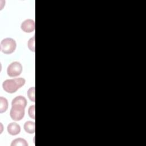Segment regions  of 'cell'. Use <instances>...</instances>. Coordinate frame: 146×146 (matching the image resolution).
Returning a JSON list of instances; mask_svg holds the SVG:
<instances>
[{
    "mask_svg": "<svg viewBox=\"0 0 146 146\" xmlns=\"http://www.w3.org/2000/svg\"><path fill=\"white\" fill-rule=\"evenodd\" d=\"M25 131L29 133H34L35 131V122L31 121H27L24 124Z\"/></svg>",
    "mask_w": 146,
    "mask_h": 146,
    "instance_id": "obj_7",
    "label": "cell"
},
{
    "mask_svg": "<svg viewBox=\"0 0 146 146\" xmlns=\"http://www.w3.org/2000/svg\"><path fill=\"white\" fill-rule=\"evenodd\" d=\"M11 146H28V143L23 138H17L12 141Z\"/></svg>",
    "mask_w": 146,
    "mask_h": 146,
    "instance_id": "obj_9",
    "label": "cell"
},
{
    "mask_svg": "<svg viewBox=\"0 0 146 146\" xmlns=\"http://www.w3.org/2000/svg\"><path fill=\"white\" fill-rule=\"evenodd\" d=\"M35 24L34 21L31 19H27L24 21L21 26V29L25 33H30L34 31Z\"/></svg>",
    "mask_w": 146,
    "mask_h": 146,
    "instance_id": "obj_5",
    "label": "cell"
},
{
    "mask_svg": "<svg viewBox=\"0 0 146 146\" xmlns=\"http://www.w3.org/2000/svg\"><path fill=\"white\" fill-rule=\"evenodd\" d=\"M35 35L31 38H30L28 42V47L30 50V51L33 52H35Z\"/></svg>",
    "mask_w": 146,
    "mask_h": 146,
    "instance_id": "obj_12",
    "label": "cell"
},
{
    "mask_svg": "<svg viewBox=\"0 0 146 146\" xmlns=\"http://www.w3.org/2000/svg\"><path fill=\"white\" fill-rule=\"evenodd\" d=\"M8 108L7 100L2 96L0 97V113H3L6 111Z\"/></svg>",
    "mask_w": 146,
    "mask_h": 146,
    "instance_id": "obj_10",
    "label": "cell"
},
{
    "mask_svg": "<svg viewBox=\"0 0 146 146\" xmlns=\"http://www.w3.org/2000/svg\"><path fill=\"white\" fill-rule=\"evenodd\" d=\"M35 106L32 105L29 107V110H28V113H29V116L34 120H35Z\"/></svg>",
    "mask_w": 146,
    "mask_h": 146,
    "instance_id": "obj_13",
    "label": "cell"
},
{
    "mask_svg": "<svg viewBox=\"0 0 146 146\" xmlns=\"http://www.w3.org/2000/svg\"><path fill=\"white\" fill-rule=\"evenodd\" d=\"M11 106V109L10 112L11 118L15 121H19L22 120L25 116V107L17 104H13Z\"/></svg>",
    "mask_w": 146,
    "mask_h": 146,
    "instance_id": "obj_3",
    "label": "cell"
},
{
    "mask_svg": "<svg viewBox=\"0 0 146 146\" xmlns=\"http://www.w3.org/2000/svg\"><path fill=\"white\" fill-rule=\"evenodd\" d=\"M1 51L6 54L13 53L17 47V43L14 39L11 38L3 39L1 42Z\"/></svg>",
    "mask_w": 146,
    "mask_h": 146,
    "instance_id": "obj_2",
    "label": "cell"
},
{
    "mask_svg": "<svg viewBox=\"0 0 146 146\" xmlns=\"http://www.w3.org/2000/svg\"><path fill=\"white\" fill-rule=\"evenodd\" d=\"M7 129L9 134L14 136L20 133L21 127L18 124L16 123H11L8 125Z\"/></svg>",
    "mask_w": 146,
    "mask_h": 146,
    "instance_id": "obj_6",
    "label": "cell"
},
{
    "mask_svg": "<svg viewBox=\"0 0 146 146\" xmlns=\"http://www.w3.org/2000/svg\"><path fill=\"white\" fill-rule=\"evenodd\" d=\"M35 88L34 87H30L28 91H27V96L29 98V99L33 102H35Z\"/></svg>",
    "mask_w": 146,
    "mask_h": 146,
    "instance_id": "obj_11",
    "label": "cell"
},
{
    "mask_svg": "<svg viewBox=\"0 0 146 146\" xmlns=\"http://www.w3.org/2000/svg\"><path fill=\"white\" fill-rule=\"evenodd\" d=\"M22 71V66L18 62H14L10 63L7 68V75L10 77H15L21 75Z\"/></svg>",
    "mask_w": 146,
    "mask_h": 146,
    "instance_id": "obj_4",
    "label": "cell"
},
{
    "mask_svg": "<svg viewBox=\"0 0 146 146\" xmlns=\"http://www.w3.org/2000/svg\"><path fill=\"white\" fill-rule=\"evenodd\" d=\"M13 104L21 105L26 107L27 105V100L23 96H21V95L18 96L13 99L11 102V105Z\"/></svg>",
    "mask_w": 146,
    "mask_h": 146,
    "instance_id": "obj_8",
    "label": "cell"
},
{
    "mask_svg": "<svg viewBox=\"0 0 146 146\" xmlns=\"http://www.w3.org/2000/svg\"><path fill=\"white\" fill-rule=\"evenodd\" d=\"M26 80L23 78H17L12 79H7L3 82V89L7 93L15 92L19 88L25 84Z\"/></svg>",
    "mask_w": 146,
    "mask_h": 146,
    "instance_id": "obj_1",
    "label": "cell"
}]
</instances>
